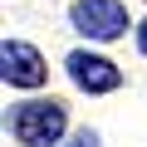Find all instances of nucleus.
<instances>
[{"label": "nucleus", "instance_id": "f257e3e1", "mask_svg": "<svg viewBox=\"0 0 147 147\" xmlns=\"http://www.w3.org/2000/svg\"><path fill=\"white\" fill-rule=\"evenodd\" d=\"M64 127H69V113H64V103H25V108H15V137H20V147H54L59 137H64Z\"/></svg>", "mask_w": 147, "mask_h": 147}, {"label": "nucleus", "instance_id": "f03ea898", "mask_svg": "<svg viewBox=\"0 0 147 147\" xmlns=\"http://www.w3.org/2000/svg\"><path fill=\"white\" fill-rule=\"evenodd\" d=\"M69 20L88 39H118L127 30V10L118 5V0H79V5L69 10Z\"/></svg>", "mask_w": 147, "mask_h": 147}, {"label": "nucleus", "instance_id": "7ed1b4c3", "mask_svg": "<svg viewBox=\"0 0 147 147\" xmlns=\"http://www.w3.org/2000/svg\"><path fill=\"white\" fill-rule=\"evenodd\" d=\"M69 79L79 84L84 93H113L118 84H123V74H118V64H108L103 54H88V49H74L69 59Z\"/></svg>", "mask_w": 147, "mask_h": 147}, {"label": "nucleus", "instance_id": "20e7f679", "mask_svg": "<svg viewBox=\"0 0 147 147\" xmlns=\"http://www.w3.org/2000/svg\"><path fill=\"white\" fill-rule=\"evenodd\" d=\"M0 74H5V84H15V88H39L44 84V59L25 39H5V49H0Z\"/></svg>", "mask_w": 147, "mask_h": 147}, {"label": "nucleus", "instance_id": "39448f33", "mask_svg": "<svg viewBox=\"0 0 147 147\" xmlns=\"http://www.w3.org/2000/svg\"><path fill=\"white\" fill-rule=\"evenodd\" d=\"M74 147H98V132H79V137H74Z\"/></svg>", "mask_w": 147, "mask_h": 147}, {"label": "nucleus", "instance_id": "423d86ee", "mask_svg": "<svg viewBox=\"0 0 147 147\" xmlns=\"http://www.w3.org/2000/svg\"><path fill=\"white\" fill-rule=\"evenodd\" d=\"M137 49L147 54V20H142V30H137Z\"/></svg>", "mask_w": 147, "mask_h": 147}]
</instances>
